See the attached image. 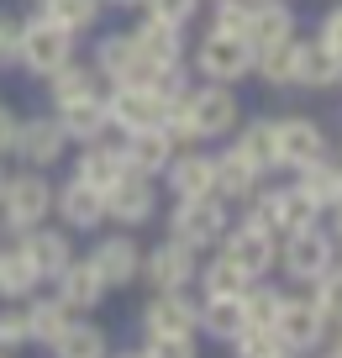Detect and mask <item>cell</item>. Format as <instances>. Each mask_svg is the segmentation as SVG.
Segmentation results:
<instances>
[{
	"instance_id": "6da1fadb",
	"label": "cell",
	"mask_w": 342,
	"mask_h": 358,
	"mask_svg": "<svg viewBox=\"0 0 342 358\" xmlns=\"http://www.w3.org/2000/svg\"><path fill=\"white\" fill-rule=\"evenodd\" d=\"M279 264H285L290 280L300 285H316L332 264H337V237L321 232V227H306V232H290L279 243Z\"/></svg>"
},
{
	"instance_id": "7a4b0ae2",
	"label": "cell",
	"mask_w": 342,
	"mask_h": 358,
	"mask_svg": "<svg viewBox=\"0 0 342 358\" xmlns=\"http://www.w3.org/2000/svg\"><path fill=\"white\" fill-rule=\"evenodd\" d=\"M185 116H190L195 143H200V137H227V132H237L243 106H237L232 85H200V90H190V95H185Z\"/></svg>"
},
{
	"instance_id": "3957f363",
	"label": "cell",
	"mask_w": 342,
	"mask_h": 358,
	"mask_svg": "<svg viewBox=\"0 0 342 358\" xmlns=\"http://www.w3.org/2000/svg\"><path fill=\"white\" fill-rule=\"evenodd\" d=\"M248 216H253L264 232H274L279 243H285L290 232H306V227H316L321 211L295 190V185H290V190H258V195H253V211H248Z\"/></svg>"
},
{
	"instance_id": "277c9868",
	"label": "cell",
	"mask_w": 342,
	"mask_h": 358,
	"mask_svg": "<svg viewBox=\"0 0 342 358\" xmlns=\"http://www.w3.org/2000/svg\"><path fill=\"white\" fill-rule=\"evenodd\" d=\"M327 316L316 311V301H295V295H285V306H279V316H274V343L279 348H290V353H316L321 343H327Z\"/></svg>"
},
{
	"instance_id": "5b68a950",
	"label": "cell",
	"mask_w": 342,
	"mask_h": 358,
	"mask_svg": "<svg viewBox=\"0 0 342 358\" xmlns=\"http://www.w3.org/2000/svg\"><path fill=\"white\" fill-rule=\"evenodd\" d=\"M195 64L211 85H237V79L253 74V43L248 37H227V32H206Z\"/></svg>"
},
{
	"instance_id": "8992f818",
	"label": "cell",
	"mask_w": 342,
	"mask_h": 358,
	"mask_svg": "<svg viewBox=\"0 0 342 358\" xmlns=\"http://www.w3.org/2000/svg\"><path fill=\"white\" fill-rule=\"evenodd\" d=\"M221 253L232 258V264L243 268L248 280H264L269 268L279 264V237H274V232H264V227L248 216L243 227H227V237H221Z\"/></svg>"
},
{
	"instance_id": "52a82bcc",
	"label": "cell",
	"mask_w": 342,
	"mask_h": 358,
	"mask_svg": "<svg viewBox=\"0 0 342 358\" xmlns=\"http://www.w3.org/2000/svg\"><path fill=\"white\" fill-rule=\"evenodd\" d=\"M227 237V206L216 195H190L174 206V243L185 248H211Z\"/></svg>"
},
{
	"instance_id": "ba28073f",
	"label": "cell",
	"mask_w": 342,
	"mask_h": 358,
	"mask_svg": "<svg viewBox=\"0 0 342 358\" xmlns=\"http://www.w3.org/2000/svg\"><path fill=\"white\" fill-rule=\"evenodd\" d=\"M69 48H74V32H64V27H53L48 16H37V22L22 27L16 58H22L32 74H58V69L69 64Z\"/></svg>"
},
{
	"instance_id": "9c48e42d",
	"label": "cell",
	"mask_w": 342,
	"mask_h": 358,
	"mask_svg": "<svg viewBox=\"0 0 342 358\" xmlns=\"http://www.w3.org/2000/svg\"><path fill=\"white\" fill-rule=\"evenodd\" d=\"M164 111H169V101L158 95L153 85H116V95L106 101V116H111V127H122V132L164 127Z\"/></svg>"
},
{
	"instance_id": "30bf717a",
	"label": "cell",
	"mask_w": 342,
	"mask_h": 358,
	"mask_svg": "<svg viewBox=\"0 0 342 358\" xmlns=\"http://www.w3.org/2000/svg\"><path fill=\"white\" fill-rule=\"evenodd\" d=\"M274 148H279V169H306L327 158V132L311 116H279L274 122Z\"/></svg>"
},
{
	"instance_id": "8fae6325",
	"label": "cell",
	"mask_w": 342,
	"mask_h": 358,
	"mask_svg": "<svg viewBox=\"0 0 342 358\" xmlns=\"http://www.w3.org/2000/svg\"><path fill=\"white\" fill-rule=\"evenodd\" d=\"M6 222L16 227V232H32V227H43V216L53 211V190H48V179L37 174H22V179H6Z\"/></svg>"
},
{
	"instance_id": "7c38bea8",
	"label": "cell",
	"mask_w": 342,
	"mask_h": 358,
	"mask_svg": "<svg viewBox=\"0 0 342 358\" xmlns=\"http://www.w3.org/2000/svg\"><path fill=\"white\" fill-rule=\"evenodd\" d=\"M143 327H148V337H195L200 306L185 301V290H158L143 311Z\"/></svg>"
},
{
	"instance_id": "4fadbf2b",
	"label": "cell",
	"mask_w": 342,
	"mask_h": 358,
	"mask_svg": "<svg viewBox=\"0 0 342 358\" xmlns=\"http://www.w3.org/2000/svg\"><path fill=\"white\" fill-rule=\"evenodd\" d=\"M100 74L116 79V85H153L158 69L137 53L132 32H116V37H100Z\"/></svg>"
},
{
	"instance_id": "5bb4252c",
	"label": "cell",
	"mask_w": 342,
	"mask_h": 358,
	"mask_svg": "<svg viewBox=\"0 0 342 358\" xmlns=\"http://www.w3.org/2000/svg\"><path fill=\"white\" fill-rule=\"evenodd\" d=\"M158 195L153 185H148V174H127L122 185H111L106 190V216H116L122 227H143L148 216H153Z\"/></svg>"
},
{
	"instance_id": "9a60e30c",
	"label": "cell",
	"mask_w": 342,
	"mask_h": 358,
	"mask_svg": "<svg viewBox=\"0 0 342 358\" xmlns=\"http://www.w3.org/2000/svg\"><path fill=\"white\" fill-rule=\"evenodd\" d=\"M127 169L132 174H164L174 164V137L164 127H143V132H127V148H122Z\"/></svg>"
},
{
	"instance_id": "2e32d148",
	"label": "cell",
	"mask_w": 342,
	"mask_h": 358,
	"mask_svg": "<svg viewBox=\"0 0 342 358\" xmlns=\"http://www.w3.org/2000/svg\"><path fill=\"white\" fill-rule=\"evenodd\" d=\"M195 248L174 243L169 237L164 248H153V258H148V280H153V290H185L190 280H195Z\"/></svg>"
},
{
	"instance_id": "e0dca14e",
	"label": "cell",
	"mask_w": 342,
	"mask_h": 358,
	"mask_svg": "<svg viewBox=\"0 0 342 358\" xmlns=\"http://www.w3.org/2000/svg\"><path fill=\"white\" fill-rule=\"evenodd\" d=\"M258 179H264V174H258L243 153H232V148H227V153L216 158V201H221V206L253 201V195H258Z\"/></svg>"
},
{
	"instance_id": "ac0fdd59",
	"label": "cell",
	"mask_w": 342,
	"mask_h": 358,
	"mask_svg": "<svg viewBox=\"0 0 342 358\" xmlns=\"http://www.w3.org/2000/svg\"><path fill=\"white\" fill-rule=\"evenodd\" d=\"M295 37V11H290L285 0H264V6H253V22H248V43H253V53H264V48H279Z\"/></svg>"
},
{
	"instance_id": "d6986e66",
	"label": "cell",
	"mask_w": 342,
	"mask_h": 358,
	"mask_svg": "<svg viewBox=\"0 0 342 358\" xmlns=\"http://www.w3.org/2000/svg\"><path fill=\"white\" fill-rule=\"evenodd\" d=\"M164 174H169L179 201H190V195H216V158H206V153H174V164H169Z\"/></svg>"
},
{
	"instance_id": "ffe728a7",
	"label": "cell",
	"mask_w": 342,
	"mask_h": 358,
	"mask_svg": "<svg viewBox=\"0 0 342 358\" xmlns=\"http://www.w3.org/2000/svg\"><path fill=\"white\" fill-rule=\"evenodd\" d=\"M22 253H27L37 280H58V274L74 264V258H69V237L64 232H37V227L22 237Z\"/></svg>"
},
{
	"instance_id": "44dd1931",
	"label": "cell",
	"mask_w": 342,
	"mask_h": 358,
	"mask_svg": "<svg viewBox=\"0 0 342 358\" xmlns=\"http://www.w3.org/2000/svg\"><path fill=\"white\" fill-rule=\"evenodd\" d=\"M295 190L306 195L316 211H337L342 206V164H306V169H295Z\"/></svg>"
},
{
	"instance_id": "7402d4cb",
	"label": "cell",
	"mask_w": 342,
	"mask_h": 358,
	"mask_svg": "<svg viewBox=\"0 0 342 358\" xmlns=\"http://www.w3.org/2000/svg\"><path fill=\"white\" fill-rule=\"evenodd\" d=\"M90 264H95V274L106 285H132L137 274H143V258H137V248L127 243V237H106V243L95 248Z\"/></svg>"
},
{
	"instance_id": "603a6c76",
	"label": "cell",
	"mask_w": 342,
	"mask_h": 358,
	"mask_svg": "<svg viewBox=\"0 0 342 358\" xmlns=\"http://www.w3.org/2000/svg\"><path fill=\"white\" fill-rule=\"evenodd\" d=\"M16 153H22V164H32L37 174H43V169L58 164V153H64V127L58 122H27L22 137H16Z\"/></svg>"
},
{
	"instance_id": "cb8c5ba5",
	"label": "cell",
	"mask_w": 342,
	"mask_h": 358,
	"mask_svg": "<svg viewBox=\"0 0 342 358\" xmlns=\"http://www.w3.org/2000/svg\"><path fill=\"white\" fill-rule=\"evenodd\" d=\"M337 79H342V64L321 43H295V74H290V85L327 90V85H337Z\"/></svg>"
},
{
	"instance_id": "d4e9b609",
	"label": "cell",
	"mask_w": 342,
	"mask_h": 358,
	"mask_svg": "<svg viewBox=\"0 0 342 358\" xmlns=\"http://www.w3.org/2000/svg\"><path fill=\"white\" fill-rule=\"evenodd\" d=\"M127 174H132V169H127L122 148H100V143H90L85 158H79V179H85L90 190H100V195H106L111 185H122Z\"/></svg>"
},
{
	"instance_id": "484cf974",
	"label": "cell",
	"mask_w": 342,
	"mask_h": 358,
	"mask_svg": "<svg viewBox=\"0 0 342 358\" xmlns=\"http://www.w3.org/2000/svg\"><path fill=\"white\" fill-rule=\"evenodd\" d=\"M132 43H137V53H143L153 69H169V64H179V53H185V43H179V27H169V22H153V16H148V22L132 32Z\"/></svg>"
},
{
	"instance_id": "4316f807",
	"label": "cell",
	"mask_w": 342,
	"mask_h": 358,
	"mask_svg": "<svg viewBox=\"0 0 342 358\" xmlns=\"http://www.w3.org/2000/svg\"><path fill=\"white\" fill-rule=\"evenodd\" d=\"M100 295H106V280L95 274V264H69L64 274H58V301H64L69 311H90Z\"/></svg>"
},
{
	"instance_id": "83f0119b",
	"label": "cell",
	"mask_w": 342,
	"mask_h": 358,
	"mask_svg": "<svg viewBox=\"0 0 342 358\" xmlns=\"http://www.w3.org/2000/svg\"><path fill=\"white\" fill-rule=\"evenodd\" d=\"M200 327H206L211 337H221V343H232V337L248 327L243 295H206V306H200Z\"/></svg>"
},
{
	"instance_id": "f1b7e54d",
	"label": "cell",
	"mask_w": 342,
	"mask_h": 358,
	"mask_svg": "<svg viewBox=\"0 0 342 358\" xmlns=\"http://www.w3.org/2000/svg\"><path fill=\"white\" fill-rule=\"evenodd\" d=\"M58 211H64L69 227H100V222H106V195L90 190L85 179H74V185L58 195Z\"/></svg>"
},
{
	"instance_id": "f546056e",
	"label": "cell",
	"mask_w": 342,
	"mask_h": 358,
	"mask_svg": "<svg viewBox=\"0 0 342 358\" xmlns=\"http://www.w3.org/2000/svg\"><path fill=\"white\" fill-rule=\"evenodd\" d=\"M58 127H64V137H74V143H100V132L111 127V116H106V106H100L95 95H90V101H74V106H64Z\"/></svg>"
},
{
	"instance_id": "4dcf8cb0",
	"label": "cell",
	"mask_w": 342,
	"mask_h": 358,
	"mask_svg": "<svg viewBox=\"0 0 342 358\" xmlns=\"http://www.w3.org/2000/svg\"><path fill=\"white\" fill-rule=\"evenodd\" d=\"M232 153H243L248 164L258 169V174H269V169H279V148H274V122H248L243 132H237Z\"/></svg>"
},
{
	"instance_id": "1f68e13d",
	"label": "cell",
	"mask_w": 342,
	"mask_h": 358,
	"mask_svg": "<svg viewBox=\"0 0 342 358\" xmlns=\"http://www.w3.org/2000/svg\"><path fill=\"white\" fill-rule=\"evenodd\" d=\"M43 16L64 32H85V27H95L100 0H43Z\"/></svg>"
},
{
	"instance_id": "d6a6232c",
	"label": "cell",
	"mask_w": 342,
	"mask_h": 358,
	"mask_svg": "<svg viewBox=\"0 0 342 358\" xmlns=\"http://www.w3.org/2000/svg\"><path fill=\"white\" fill-rule=\"evenodd\" d=\"M200 285H206V295H243L253 280H248V274H243L227 253H216L206 268H200Z\"/></svg>"
},
{
	"instance_id": "836d02e7",
	"label": "cell",
	"mask_w": 342,
	"mask_h": 358,
	"mask_svg": "<svg viewBox=\"0 0 342 358\" xmlns=\"http://www.w3.org/2000/svg\"><path fill=\"white\" fill-rule=\"evenodd\" d=\"M279 306H285V290H274V285H248L243 290V311H248V327H269L274 332V316H279Z\"/></svg>"
},
{
	"instance_id": "e575fe53",
	"label": "cell",
	"mask_w": 342,
	"mask_h": 358,
	"mask_svg": "<svg viewBox=\"0 0 342 358\" xmlns=\"http://www.w3.org/2000/svg\"><path fill=\"white\" fill-rule=\"evenodd\" d=\"M69 327V306L64 301H37L32 311H27V332L37 337V343H58Z\"/></svg>"
},
{
	"instance_id": "d590c367",
	"label": "cell",
	"mask_w": 342,
	"mask_h": 358,
	"mask_svg": "<svg viewBox=\"0 0 342 358\" xmlns=\"http://www.w3.org/2000/svg\"><path fill=\"white\" fill-rule=\"evenodd\" d=\"M58 358H106V332L100 327H64V337H58Z\"/></svg>"
},
{
	"instance_id": "8d00e7d4",
	"label": "cell",
	"mask_w": 342,
	"mask_h": 358,
	"mask_svg": "<svg viewBox=\"0 0 342 358\" xmlns=\"http://www.w3.org/2000/svg\"><path fill=\"white\" fill-rule=\"evenodd\" d=\"M95 95V69H79V64H64L53 74V101L58 106H74V101H90Z\"/></svg>"
},
{
	"instance_id": "74e56055",
	"label": "cell",
	"mask_w": 342,
	"mask_h": 358,
	"mask_svg": "<svg viewBox=\"0 0 342 358\" xmlns=\"http://www.w3.org/2000/svg\"><path fill=\"white\" fill-rule=\"evenodd\" d=\"M253 69L269 79V85H290V74H295V37L279 48H264V53H253Z\"/></svg>"
},
{
	"instance_id": "f35d334b",
	"label": "cell",
	"mask_w": 342,
	"mask_h": 358,
	"mask_svg": "<svg viewBox=\"0 0 342 358\" xmlns=\"http://www.w3.org/2000/svg\"><path fill=\"white\" fill-rule=\"evenodd\" d=\"M37 285L32 264H27L22 248H11V253H0V295H27Z\"/></svg>"
},
{
	"instance_id": "ab89813d",
	"label": "cell",
	"mask_w": 342,
	"mask_h": 358,
	"mask_svg": "<svg viewBox=\"0 0 342 358\" xmlns=\"http://www.w3.org/2000/svg\"><path fill=\"white\" fill-rule=\"evenodd\" d=\"M311 301H316V311L327 316V327L342 322V264H332L327 274L316 280V295H311Z\"/></svg>"
},
{
	"instance_id": "60d3db41",
	"label": "cell",
	"mask_w": 342,
	"mask_h": 358,
	"mask_svg": "<svg viewBox=\"0 0 342 358\" xmlns=\"http://www.w3.org/2000/svg\"><path fill=\"white\" fill-rule=\"evenodd\" d=\"M248 22H253V6H248V0H216V22H211V32L248 37Z\"/></svg>"
},
{
	"instance_id": "b9f144b4",
	"label": "cell",
	"mask_w": 342,
	"mask_h": 358,
	"mask_svg": "<svg viewBox=\"0 0 342 358\" xmlns=\"http://www.w3.org/2000/svg\"><path fill=\"white\" fill-rule=\"evenodd\" d=\"M274 332H269V327H243V332L232 337V358H269L274 353Z\"/></svg>"
},
{
	"instance_id": "7bdbcfd3",
	"label": "cell",
	"mask_w": 342,
	"mask_h": 358,
	"mask_svg": "<svg viewBox=\"0 0 342 358\" xmlns=\"http://www.w3.org/2000/svg\"><path fill=\"white\" fill-rule=\"evenodd\" d=\"M143 6L153 11V22H169V27H185L200 11V0H143Z\"/></svg>"
},
{
	"instance_id": "ee69618b",
	"label": "cell",
	"mask_w": 342,
	"mask_h": 358,
	"mask_svg": "<svg viewBox=\"0 0 342 358\" xmlns=\"http://www.w3.org/2000/svg\"><path fill=\"white\" fill-rule=\"evenodd\" d=\"M143 358H200L195 337H148Z\"/></svg>"
},
{
	"instance_id": "f6af8a7d",
	"label": "cell",
	"mask_w": 342,
	"mask_h": 358,
	"mask_svg": "<svg viewBox=\"0 0 342 358\" xmlns=\"http://www.w3.org/2000/svg\"><path fill=\"white\" fill-rule=\"evenodd\" d=\"M316 43H321V48H327V53L342 64V6H332V11L321 16V37H316Z\"/></svg>"
},
{
	"instance_id": "bcb514c9",
	"label": "cell",
	"mask_w": 342,
	"mask_h": 358,
	"mask_svg": "<svg viewBox=\"0 0 342 358\" xmlns=\"http://www.w3.org/2000/svg\"><path fill=\"white\" fill-rule=\"evenodd\" d=\"M16 343H32V332H27V311L0 316V348H16Z\"/></svg>"
},
{
	"instance_id": "7dc6e473",
	"label": "cell",
	"mask_w": 342,
	"mask_h": 358,
	"mask_svg": "<svg viewBox=\"0 0 342 358\" xmlns=\"http://www.w3.org/2000/svg\"><path fill=\"white\" fill-rule=\"evenodd\" d=\"M16 48H22V27H16L6 11H0V64H11Z\"/></svg>"
},
{
	"instance_id": "c3c4849f",
	"label": "cell",
	"mask_w": 342,
	"mask_h": 358,
	"mask_svg": "<svg viewBox=\"0 0 342 358\" xmlns=\"http://www.w3.org/2000/svg\"><path fill=\"white\" fill-rule=\"evenodd\" d=\"M16 137H22V122L0 106V153H16Z\"/></svg>"
},
{
	"instance_id": "681fc988",
	"label": "cell",
	"mask_w": 342,
	"mask_h": 358,
	"mask_svg": "<svg viewBox=\"0 0 342 358\" xmlns=\"http://www.w3.org/2000/svg\"><path fill=\"white\" fill-rule=\"evenodd\" d=\"M332 353H337V358H342V322H337V327H332Z\"/></svg>"
},
{
	"instance_id": "f907efd6",
	"label": "cell",
	"mask_w": 342,
	"mask_h": 358,
	"mask_svg": "<svg viewBox=\"0 0 342 358\" xmlns=\"http://www.w3.org/2000/svg\"><path fill=\"white\" fill-rule=\"evenodd\" d=\"M269 358H300V353H290V348H274V353H269Z\"/></svg>"
},
{
	"instance_id": "816d5d0a",
	"label": "cell",
	"mask_w": 342,
	"mask_h": 358,
	"mask_svg": "<svg viewBox=\"0 0 342 358\" xmlns=\"http://www.w3.org/2000/svg\"><path fill=\"white\" fill-rule=\"evenodd\" d=\"M337 243H342V206H337Z\"/></svg>"
},
{
	"instance_id": "f5cc1de1",
	"label": "cell",
	"mask_w": 342,
	"mask_h": 358,
	"mask_svg": "<svg viewBox=\"0 0 342 358\" xmlns=\"http://www.w3.org/2000/svg\"><path fill=\"white\" fill-rule=\"evenodd\" d=\"M116 6H143V0H116Z\"/></svg>"
},
{
	"instance_id": "db71d44e",
	"label": "cell",
	"mask_w": 342,
	"mask_h": 358,
	"mask_svg": "<svg viewBox=\"0 0 342 358\" xmlns=\"http://www.w3.org/2000/svg\"><path fill=\"white\" fill-rule=\"evenodd\" d=\"M0 195H6V174H0Z\"/></svg>"
},
{
	"instance_id": "11a10c76",
	"label": "cell",
	"mask_w": 342,
	"mask_h": 358,
	"mask_svg": "<svg viewBox=\"0 0 342 358\" xmlns=\"http://www.w3.org/2000/svg\"><path fill=\"white\" fill-rule=\"evenodd\" d=\"M122 358H143V353H122Z\"/></svg>"
},
{
	"instance_id": "9f6ffc18",
	"label": "cell",
	"mask_w": 342,
	"mask_h": 358,
	"mask_svg": "<svg viewBox=\"0 0 342 358\" xmlns=\"http://www.w3.org/2000/svg\"><path fill=\"white\" fill-rule=\"evenodd\" d=\"M248 6H264V0H248Z\"/></svg>"
},
{
	"instance_id": "6f0895ef",
	"label": "cell",
	"mask_w": 342,
	"mask_h": 358,
	"mask_svg": "<svg viewBox=\"0 0 342 358\" xmlns=\"http://www.w3.org/2000/svg\"><path fill=\"white\" fill-rule=\"evenodd\" d=\"M327 358H337V353H327Z\"/></svg>"
},
{
	"instance_id": "680465c9",
	"label": "cell",
	"mask_w": 342,
	"mask_h": 358,
	"mask_svg": "<svg viewBox=\"0 0 342 358\" xmlns=\"http://www.w3.org/2000/svg\"><path fill=\"white\" fill-rule=\"evenodd\" d=\"M0 358H6V353H0Z\"/></svg>"
},
{
	"instance_id": "91938a15",
	"label": "cell",
	"mask_w": 342,
	"mask_h": 358,
	"mask_svg": "<svg viewBox=\"0 0 342 358\" xmlns=\"http://www.w3.org/2000/svg\"><path fill=\"white\" fill-rule=\"evenodd\" d=\"M337 164H342V158H337Z\"/></svg>"
}]
</instances>
